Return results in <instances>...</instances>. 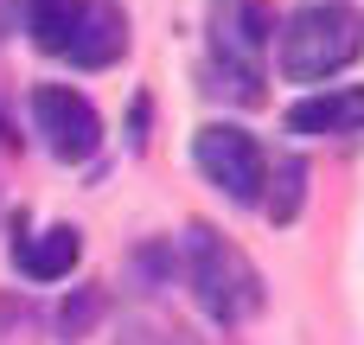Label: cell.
I'll return each mask as SVG.
<instances>
[{"label":"cell","mask_w":364,"mask_h":345,"mask_svg":"<svg viewBox=\"0 0 364 345\" xmlns=\"http://www.w3.org/2000/svg\"><path fill=\"white\" fill-rule=\"evenodd\" d=\"M83 256V230L77 224H51V230H32L26 211L13 218V269L32 275V282H64Z\"/></svg>","instance_id":"6"},{"label":"cell","mask_w":364,"mask_h":345,"mask_svg":"<svg viewBox=\"0 0 364 345\" xmlns=\"http://www.w3.org/2000/svg\"><path fill=\"white\" fill-rule=\"evenodd\" d=\"M32 128L45 134V147L58 160H90L102 147V115L90 96H77L70 83H38L32 90Z\"/></svg>","instance_id":"5"},{"label":"cell","mask_w":364,"mask_h":345,"mask_svg":"<svg viewBox=\"0 0 364 345\" xmlns=\"http://www.w3.org/2000/svg\"><path fill=\"white\" fill-rule=\"evenodd\" d=\"M186 275H192L198 307L218 327H243L250 314H262V275H256V262L230 237H218L211 224L186 230Z\"/></svg>","instance_id":"1"},{"label":"cell","mask_w":364,"mask_h":345,"mask_svg":"<svg viewBox=\"0 0 364 345\" xmlns=\"http://www.w3.org/2000/svg\"><path fill=\"white\" fill-rule=\"evenodd\" d=\"M288 128L294 134H358L364 128V83H352V90H320V96L288 102Z\"/></svg>","instance_id":"8"},{"label":"cell","mask_w":364,"mask_h":345,"mask_svg":"<svg viewBox=\"0 0 364 345\" xmlns=\"http://www.w3.org/2000/svg\"><path fill=\"white\" fill-rule=\"evenodd\" d=\"M26 6V32H32V45L38 51H51V58H64V45H70V32H77V6L83 0H19Z\"/></svg>","instance_id":"9"},{"label":"cell","mask_w":364,"mask_h":345,"mask_svg":"<svg viewBox=\"0 0 364 345\" xmlns=\"http://www.w3.org/2000/svg\"><path fill=\"white\" fill-rule=\"evenodd\" d=\"M269 38H275L269 0H211V64H218V77L230 83L237 102H262Z\"/></svg>","instance_id":"3"},{"label":"cell","mask_w":364,"mask_h":345,"mask_svg":"<svg viewBox=\"0 0 364 345\" xmlns=\"http://www.w3.org/2000/svg\"><path fill=\"white\" fill-rule=\"evenodd\" d=\"M192 160H198V173H205L230 205H256V198H262L269 160H262V147H256L250 128H237V122H205V128L192 134Z\"/></svg>","instance_id":"4"},{"label":"cell","mask_w":364,"mask_h":345,"mask_svg":"<svg viewBox=\"0 0 364 345\" xmlns=\"http://www.w3.org/2000/svg\"><path fill=\"white\" fill-rule=\"evenodd\" d=\"M358 51H364V13L358 6L320 0V6H301L282 26V77L288 83H326Z\"/></svg>","instance_id":"2"},{"label":"cell","mask_w":364,"mask_h":345,"mask_svg":"<svg viewBox=\"0 0 364 345\" xmlns=\"http://www.w3.org/2000/svg\"><path fill=\"white\" fill-rule=\"evenodd\" d=\"M122 51H128V13H122V0H83L64 58H70L77 70H109Z\"/></svg>","instance_id":"7"},{"label":"cell","mask_w":364,"mask_h":345,"mask_svg":"<svg viewBox=\"0 0 364 345\" xmlns=\"http://www.w3.org/2000/svg\"><path fill=\"white\" fill-rule=\"evenodd\" d=\"M262 186H275V192H269V218H275V224H294V218H301V198H307V160H301V154H282Z\"/></svg>","instance_id":"10"},{"label":"cell","mask_w":364,"mask_h":345,"mask_svg":"<svg viewBox=\"0 0 364 345\" xmlns=\"http://www.w3.org/2000/svg\"><path fill=\"white\" fill-rule=\"evenodd\" d=\"M115 345H198V339L179 320H166V314H128L122 333H115Z\"/></svg>","instance_id":"11"}]
</instances>
